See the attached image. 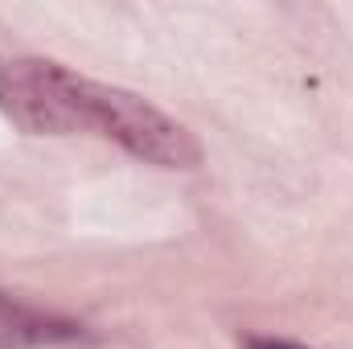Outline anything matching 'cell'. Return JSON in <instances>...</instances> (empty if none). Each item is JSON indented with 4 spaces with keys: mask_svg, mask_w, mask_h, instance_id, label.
Returning <instances> with one entry per match:
<instances>
[{
    "mask_svg": "<svg viewBox=\"0 0 353 349\" xmlns=\"http://www.w3.org/2000/svg\"><path fill=\"white\" fill-rule=\"evenodd\" d=\"M0 111L33 136H103L123 152L161 165L197 169L201 144L185 123L123 87H107L50 58L0 62Z\"/></svg>",
    "mask_w": 353,
    "mask_h": 349,
    "instance_id": "cell-1",
    "label": "cell"
},
{
    "mask_svg": "<svg viewBox=\"0 0 353 349\" xmlns=\"http://www.w3.org/2000/svg\"><path fill=\"white\" fill-rule=\"evenodd\" d=\"M79 329L70 321H54L41 317L33 308L12 304L8 296H0V349H17V346H54V341H70Z\"/></svg>",
    "mask_w": 353,
    "mask_h": 349,
    "instance_id": "cell-2",
    "label": "cell"
},
{
    "mask_svg": "<svg viewBox=\"0 0 353 349\" xmlns=\"http://www.w3.org/2000/svg\"><path fill=\"white\" fill-rule=\"evenodd\" d=\"M243 349H308V346L283 341V337H259V333H251V337H243Z\"/></svg>",
    "mask_w": 353,
    "mask_h": 349,
    "instance_id": "cell-3",
    "label": "cell"
}]
</instances>
